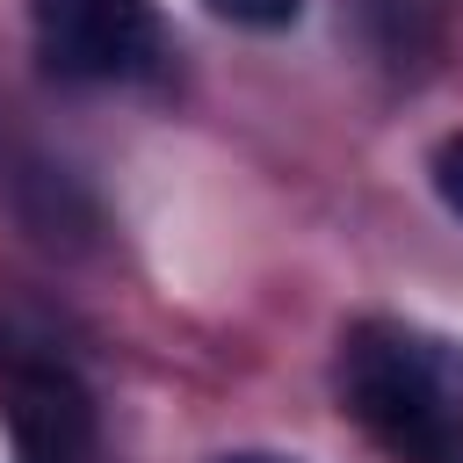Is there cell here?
<instances>
[{"mask_svg":"<svg viewBox=\"0 0 463 463\" xmlns=\"http://www.w3.org/2000/svg\"><path fill=\"white\" fill-rule=\"evenodd\" d=\"M347 412L412 463L463 456V340L412 318H362L340 340Z\"/></svg>","mask_w":463,"mask_h":463,"instance_id":"cell-1","label":"cell"},{"mask_svg":"<svg viewBox=\"0 0 463 463\" xmlns=\"http://www.w3.org/2000/svg\"><path fill=\"white\" fill-rule=\"evenodd\" d=\"M0 427L14 463H94V398L36 340L0 326Z\"/></svg>","mask_w":463,"mask_h":463,"instance_id":"cell-2","label":"cell"},{"mask_svg":"<svg viewBox=\"0 0 463 463\" xmlns=\"http://www.w3.org/2000/svg\"><path fill=\"white\" fill-rule=\"evenodd\" d=\"M29 22L58 80H137L159 58L152 0H29Z\"/></svg>","mask_w":463,"mask_h":463,"instance_id":"cell-3","label":"cell"},{"mask_svg":"<svg viewBox=\"0 0 463 463\" xmlns=\"http://www.w3.org/2000/svg\"><path fill=\"white\" fill-rule=\"evenodd\" d=\"M217 22H232V29H289L311 0H203Z\"/></svg>","mask_w":463,"mask_h":463,"instance_id":"cell-4","label":"cell"},{"mask_svg":"<svg viewBox=\"0 0 463 463\" xmlns=\"http://www.w3.org/2000/svg\"><path fill=\"white\" fill-rule=\"evenodd\" d=\"M427 181H434V195H441V210L463 224V130H449L441 145H434V159H427Z\"/></svg>","mask_w":463,"mask_h":463,"instance_id":"cell-5","label":"cell"},{"mask_svg":"<svg viewBox=\"0 0 463 463\" xmlns=\"http://www.w3.org/2000/svg\"><path fill=\"white\" fill-rule=\"evenodd\" d=\"M210 463H297V456H275V449H232V456H210Z\"/></svg>","mask_w":463,"mask_h":463,"instance_id":"cell-6","label":"cell"}]
</instances>
